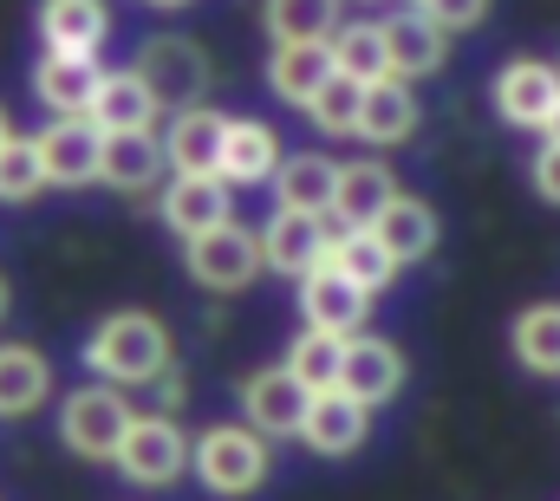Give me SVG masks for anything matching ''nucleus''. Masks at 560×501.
<instances>
[{"label":"nucleus","instance_id":"obj_40","mask_svg":"<svg viewBox=\"0 0 560 501\" xmlns=\"http://www.w3.org/2000/svg\"><path fill=\"white\" fill-rule=\"evenodd\" d=\"M7 130H13V125H7V112H0V143H7Z\"/></svg>","mask_w":560,"mask_h":501},{"label":"nucleus","instance_id":"obj_34","mask_svg":"<svg viewBox=\"0 0 560 501\" xmlns=\"http://www.w3.org/2000/svg\"><path fill=\"white\" fill-rule=\"evenodd\" d=\"M359 98H365V85H352V79H326L319 85V98L306 105V118H313V130L319 137H359Z\"/></svg>","mask_w":560,"mask_h":501},{"label":"nucleus","instance_id":"obj_7","mask_svg":"<svg viewBox=\"0 0 560 501\" xmlns=\"http://www.w3.org/2000/svg\"><path fill=\"white\" fill-rule=\"evenodd\" d=\"M489 98H495V118H502V125L548 130L555 112H560V66H548V59H509V66L495 72Z\"/></svg>","mask_w":560,"mask_h":501},{"label":"nucleus","instance_id":"obj_9","mask_svg":"<svg viewBox=\"0 0 560 501\" xmlns=\"http://www.w3.org/2000/svg\"><path fill=\"white\" fill-rule=\"evenodd\" d=\"M156 215H163L170 235L196 242V235L235 222V189H229L222 176H163V189H156Z\"/></svg>","mask_w":560,"mask_h":501},{"label":"nucleus","instance_id":"obj_13","mask_svg":"<svg viewBox=\"0 0 560 501\" xmlns=\"http://www.w3.org/2000/svg\"><path fill=\"white\" fill-rule=\"evenodd\" d=\"M365 436H372V410L352 397V391H319V397H306V423H300V443L313 450V456H359L365 450Z\"/></svg>","mask_w":560,"mask_h":501},{"label":"nucleus","instance_id":"obj_23","mask_svg":"<svg viewBox=\"0 0 560 501\" xmlns=\"http://www.w3.org/2000/svg\"><path fill=\"white\" fill-rule=\"evenodd\" d=\"M418 125H423V105H418V92H411V79H378V85H365V98H359V137H365V143L392 150V143L418 137Z\"/></svg>","mask_w":560,"mask_h":501},{"label":"nucleus","instance_id":"obj_33","mask_svg":"<svg viewBox=\"0 0 560 501\" xmlns=\"http://www.w3.org/2000/svg\"><path fill=\"white\" fill-rule=\"evenodd\" d=\"M39 189H46L39 143L7 130V143H0V209H26V202H39Z\"/></svg>","mask_w":560,"mask_h":501},{"label":"nucleus","instance_id":"obj_20","mask_svg":"<svg viewBox=\"0 0 560 501\" xmlns=\"http://www.w3.org/2000/svg\"><path fill=\"white\" fill-rule=\"evenodd\" d=\"M398 196V176L378 163V156H359V163H339V183H332V209L326 222L332 229H372L378 209Z\"/></svg>","mask_w":560,"mask_h":501},{"label":"nucleus","instance_id":"obj_24","mask_svg":"<svg viewBox=\"0 0 560 501\" xmlns=\"http://www.w3.org/2000/svg\"><path fill=\"white\" fill-rule=\"evenodd\" d=\"M33 26L46 53H98L112 33V7L105 0H39Z\"/></svg>","mask_w":560,"mask_h":501},{"label":"nucleus","instance_id":"obj_16","mask_svg":"<svg viewBox=\"0 0 560 501\" xmlns=\"http://www.w3.org/2000/svg\"><path fill=\"white\" fill-rule=\"evenodd\" d=\"M98 79H105L98 53H39V66H33V98H39L52 118H85Z\"/></svg>","mask_w":560,"mask_h":501},{"label":"nucleus","instance_id":"obj_36","mask_svg":"<svg viewBox=\"0 0 560 501\" xmlns=\"http://www.w3.org/2000/svg\"><path fill=\"white\" fill-rule=\"evenodd\" d=\"M528 176H535V196L560 209V143L541 137V150H535V170H528Z\"/></svg>","mask_w":560,"mask_h":501},{"label":"nucleus","instance_id":"obj_25","mask_svg":"<svg viewBox=\"0 0 560 501\" xmlns=\"http://www.w3.org/2000/svg\"><path fill=\"white\" fill-rule=\"evenodd\" d=\"M85 118L105 130V137H112V130H156L163 105L150 98V85L125 66V72H105V79H98V92H92V112H85Z\"/></svg>","mask_w":560,"mask_h":501},{"label":"nucleus","instance_id":"obj_3","mask_svg":"<svg viewBox=\"0 0 560 501\" xmlns=\"http://www.w3.org/2000/svg\"><path fill=\"white\" fill-rule=\"evenodd\" d=\"M131 417H138L131 391L92 377V384H79V391L59 397V443L72 456H85V463H112L118 443H125V430H131Z\"/></svg>","mask_w":560,"mask_h":501},{"label":"nucleus","instance_id":"obj_17","mask_svg":"<svg viewBox=\"0 0 560 501\" xmlns=\"http://www.w3.org/2000/svg\"><path fill=\"white\" fill-rule=\"evenodd\" d=\"M280 130L261 118H229L222 125V156H215V176L229 189H255V183H275L280 170Z\"/></svg>","mask_w":560,"mask_h":501},{"label":"nucleus","instance_id":"obj_26","mask_svg":"<svg viewBox=\"0 0 560 501\" xmlns=\"http://www.w3.org/2000/svg\"><path fill=\"white\" fill-rule=\"evenodd\" d=\"M326 79H332L326 39H319V46H275V53H268V92H275L280 105H293V112H306Z\"/></svg>","mask_w":560,"mask_h":501},{"label":"nucleus","instance_id":"obj_19","mask_svg":"<svg viewBox=\"0 0 560 501\" xmlns=\"http://www.w3.org/2000/svg\"><path fill=\"white\" fill-rule=\"evenodd\" d=\"M372 235H378V248L392 254L398 267H418V260H430V254H436V242H443V222H436V209H430L423 196L398 189V196L378 209Z\"/></svg>","mask_w":560,"mask_h":501},{"label":"nucleus","instance_id":"obj_32","mask_svg":"<svg viewBox=\"0 0 560 501\" xmlns=\"http://www.w3.org/2000/svg\"><path fill=\"white\" fill-rule=\"evenodd\" d=\"M280 365H287V372L300 377V391H306V397H319V391H339V365H346V339H326V333L300 326Z\"/></svg>","mask_w":560,"mask_h":501},{"label":"nucleus","instance_id":"obj_1","mask_svg":"<svg viewBox=\"0 0 560 501\" xmlns=\"http://www.w3.org/2000/svg\"><path fill=\"white\" fill-rule=\"evenodd\" d=\"M176 365V339L156 313H105L92 333H85V372L98 384H118V391H150L156 377Z\"/></svg>","mask_w":560,"mask_h":501},{"label":"nucleus","instance_id":"obj_12","mask_svg":"<svg viewBox=\"0 0 560 501\" xmlns=\"http://www.w3.org/2000/svg\"><path fill=\"white\" fill-rule=\"evenodd\" d=\"M332 242V222L326 215H306V209H275L268 229H261V267L287 273V280H306Z\"/></svg>","mask_w":560,"mask_h":501},{"label":"nucleus","instance_id":"obj_22","mask_svg":"<svg viewBox=\"0 0 560 501\" xmlns=\"http://www.w3.org/2000/svg\"><path fill=\"white\" fill-rule=\"evenodd\" d=\"M163 137L156 130H112L105 150H98V183L143 196V189H163Z\"/></svg>","mask_w":560,"mask_h":501},{"label":"nucleus","instance_id":"obj_31","mask_svg":"<svg viewBox=\"0 0 560 501\" xmlns=\"http://www.w3.org/2000/svg\"><path fill=\"white\" fill-rule=\"evenodd\" d=\"M346 0H261V26L275 46H319L332 39Z\"/></svg>","mask_w":560,"mask_h":501},{"label":"nucleus","instance_id":"obj_30","mask_svg":"<svg viewBox=\"0 0 560 501\" xmlns=\"http://www.w3.org/2000/svg\"><path fill=\"white\" fill-rule=\"evenodd\" d=\"M509 346H515V365H522V372L560 377V300H535V306H522Z\"/></svg>","mask_w":560,"mask_h":501},{"label":"nucleus","instance_id":"obj_37","mask_svg":"<svg viewBox=\"0 0 560 501\" xmlns=\"http://www.w3.org/2000/svg\"><path fill=\"white\" fill-rule=\"evenodd\" d=\"M13 313V287H7V273H0V319Z\"/></svg>","mask_w":560,"mask_h":501},{"label":"nucleus","instance_id":"obj_38","mask_svg":"<svg viewBox=\"0 0 560 501\" xmlns=\"http://www.w3.org/2000/svg\"><path fill=\"white\" fill-rule=\"evenodd\" d=\"M541 137H548V143H560V112H555V125L541 130Z\"/></svg>","mask_w":560,"mask_h":501},{"label":"nucleus","instance_id":"obj_4","mask_svg":"<svg viewBox=\"0 0 560 501\" xmlns=\"http://www.w3.org/2000/svg\"><path fill=\"white\" fill-rule=\"evenodd\" d=\"M138 72L143 85H150V98L163 105V112H189V105H202L209 98V53H202V39H189V33H150L138 46Z\"/></svg>","mask_w":560,"mask_h":501},{"label":"nucleus","instance_id":"obj_15","mask_svg":"<svg viewBox=\"0 0 560 501\" xmlns=\"http://www.w3.org/2000/svg\"><path fill=\"white\" fill-rule=\"evenodd\" d=\"M378 33H385V59H392V79H430V72H443V59H450V33L423 13V7H405V13H392V20H378Z\"/></svg>","mask_w":560,"mask_h":501},{"label":"nucleus","instance_id":"obj_10","mask_svg":"<svg viewBox=\"0 0 560 501\" xmlns=\"http://www.w3.org/2000/svg\"><path fill=\"white\" fill-rule=\"evenodd\" d=\"M372 319V293H359L339 267H313L300 280V326L326 333V339H359Z\"/></svg>","mask_w":560,"mask_h":501},{"label":"nucleus","instance_id":"obj_21","mask_svg":"<svg viewBox=\"0 0 560 501\" xmlns=\"http://www.w3.org/2000/svg\"><path fill=\"white\" fill-rule=\"evenodd\" d=\"M46 397H52V359L26 339H0V423L46 410Z\"/></svg>","mask_w":560,"mask_h":501},{"label":"nucleus","instance_id":"obj_14","mask_svg":"<svg viewBox=\"0 0 560 501\" xmlns=\"http://www.w3.org/2000/svg\"><path fill=\"white\" fill-rule=\"evenodd\" d=\"M33 143H39L46 183H59V189H85V183H98L105 130L92 125V118H52L46 130H33Z\"/></svg>","mask_w":560,"mask_h":501},{"label":"nucleus","instance_id":"obj_8","mask_svg":"<svg viewBox=\"0 0 560 501\" xmlns=\"http://www.w3.org/2000/svg\"><path fill=\"white\" fill-rule=\"evenodd\" d=\"M235 397H242V423H248L255 436H268V443H293L300 423H306V391H300V377L287 372V365L248 372Z\"/></svg>","mask_w":560,"mask_h":501},{"label":"nucleus","instance_id":"obj_35","mask_svg":"<svg viewBox=\"0 0 560 501\" xmlns=\"http://www.w3.org/2000/svg\"><path fill=\"white\" fill-rule=\"evenodd\" d=\"M418 7L443 26V33H469V26H482V20H489V7H495V0H418Z\"/></svg>","mask_w":560,"mask_h":501},{"label":"nucleus","instance_id":"obj_11","mask_svg":"<svg viewBox=\"0 0 560 501\" xmlns=\"http://www.w3.org/2000/svg\"><path fill=\"white\" fill-rule=\"evenodd\" d=\"M405 372H411V359H405L398 339H385V333H359V339H346L339 391H352L365 410H378V404H392V397L405 391Z\"/></svg>","mask_w":560,"mask_h":501},{"label":"nucleus","instance_id":"obj_27","mask_svg":"<svg viewBox=\"0 0 560 501\" xmlns=\"http://www.w3.org/2000/svg\"><path fill=\"white\" fill-rule=\"evenodd\" d=\"M319 267H339L359 293H385V287L398 280V260L378 248L372 229H332V242H326V260H319Z\"/></svg>","mask_w":560,"mask_h":501},{"label":"nucleus","instance_id":"obj_2","mask_svg":"<svg viewBox=\"0 0 560 501\" xmlns=\"http://www.w3.org/2000/svg\"><path fill=\"white\" fill-rule=\"evenodd\" d=\"M275 469V450L268 436H255L248 423H209L202 436H189V476L222 501L255 496Z\"/></svg>","mask_w":560,"mask_h":501},{"label":"nucleus","instance_id":"obj_39","mask_svg":"<svg viewBox=\"0 0 560 501\" xmlns=\"http://www.w3.org/2000/svg\"><path fill=\"white\" fill-rule=\"evenodd\" d=\"M150 7H189V0H150Z\"/></svg>","mask_w":560,"mask_h":501},{"label":"nucleus","instance_id":"obj_5","mask_svg":"<svg viewBox=\"0 0 560 501\" xmlns=\"http://www.w3.org/2000/svg\"><path fill=\"white\" fill-rule=\"evenodd\" d=\"M112 463H118V476L138 482V489H170V482L189 476V436H183L176 417H163V410H138Z\"/></svg>","mask_w":560,"mask_h":501},{"label":"nucleus","instance_id":"obj_6","mask_svg":"<svg viewBox=\"0 0 560 501\" xmlns=\"http://www.w3.org/2000/svg\"><path fill=\"white\" fill-rule=\"evenodd\" d=\"M183 267H189V280L202 293H242V287H255L268 273L261 267V235L242 229V222H222V229L183 242Z\"/></svg>","mask_w":560,"mask_h":501},{"label":"nucleus","instance_id":"obj_29","mask_svg":"<svg viewBox=\"0 0 560 501\" xmlns=\"http://www.w3.org/2000/svg\"><path fill=\"white\" fill-rule=\"evenodd\" d=\"M326 53H332V72L352 79V85H378V79H392V59H385V33H378V20H339L332 39H326Z\"/></svg>","mask_w":560,"mask_h":501},{"label":"nucleus","instance_id":"obj_18","mask_svg":"<svg viewBox=\"0 0 560 501\" xmlns=\"http://www.w3.org/2000/svg\"><path fill=\"white\" fill-rule=\"evenodd\" d=\"M222 125H229V112H215V105L170 112V125H163V163H170V176H215Z\"/></svg>","mask_w":560,"mask_h":501},{"label":"nucleus","instance_id":"obj_28","mask_svg":"<svg viewBox=\"0 0 560 501\" xmlns=\"http://www.w3.org/2000/svg\"><path fill=\"white\" fill-rule=\"evenodd\" d=\"M332 183H339V163H332V156H319V150L280 156V170H275V202H280V209L326 215V209H332Z\"/></svg>","mask_w":560,"mask_h":501}]
</instances>
